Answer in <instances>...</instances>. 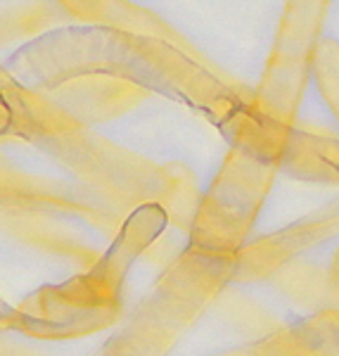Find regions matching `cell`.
I'll use <instances>...</instances> for the list:
<instances>
[{
	"mask_svg": "<svg viewBox=\"0 0 339 356\" xmlns=\"http://www.w3.org/2000/svg\"><path fill=\"white\" fill-rule=\"evenodd\" d=\"M313 74L320 86V93L330 102L332 112L339 119V43L332 38H323L315 45L313 53Z\"/></svg>",
	"mask_w": 339,
	"mask_h": 356,
	"instance_id": "cell-2",
	"label": "cell"
},
{
	"mask_svg": "<svg viewBox=\"0 0 339 356\" xmlns=\"http://www.w3.org/2000/svg\"><path fill=\"white\" fill-rule=\"evenodd\" d=\"M327 0H290L280 45L275 50V65L268 76L273 88L266 90L263 112L273 119H290L297 97L301 95L308 60H313L318 45V29L323 22Z\"/></svg>",
	"mask_w": 339,
	"mask_h": 356,
	"instance_id": "cell-1",
	"label": "cell"
}]
</instances>
